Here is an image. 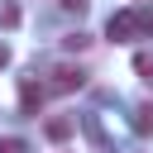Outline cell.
<instances>
[{"label": "cell", "mask_w": 153, "mask_h": 153, "mask_svg": "<svg viewBox=\"0 0 153 153\" xmlns=\"http://www.w3.org/2000/svg\"><path fill=\"white\" fill-rule=\"evenodd\" d=\"M81 86H86V72L72 67V62H57V67L48 72V91H57V96H72V91H81Z\"/></svg>", "instance_id": "obj_1"}, {"label": "cell", "mask_w": 153, "mask_h": 153, "mask_svg": "<svg viewBox=\"0 0 153 153\" xmlns=\"http://www.w3.org/2000/svg\"><path fill=\"white\" fill-rule=\"evenodd\" d=\"M43 96H48L43 81H33V76L19 81V110H24V115H38V110H43Z\"/></svg>", "instance_id": "obj_2"}, {"label": "cell", "mask_w": 153, "mask_h": 153, "mask_svg": "<svg viewBox=\"0 0 153 153\" xmlns=\"http://www.w3.org/2000/svg\"><path fill=\"white\" fill-rule=\"evenodd\" d=\"M105 33H110L115 43H120V38H134V33H139V19H134V10H120V14H110Z\"/></svg>", "instance_id": "obj_3"}, {"label": "cell", "mask_w": 153, "mask_h": 153, "mask_svg": "<svg viewBox=\"0 0 153 153\" xmlns=\"http://www.w3.org/2000/svg\"><path fill=\"white\" fill-rule=\"evenodd\" d=\"M72 129H76V124H72V120H67V115H53V120H48V124H43V134H48V139H53V143H67V139H72Z\"/></svg>", "instance_id": "obj_4"}, {"label": "cell", "mask_w": 153, "mask_h": 153, "mask_svg": "<svg viewBox=\"0 0 153 153\" xmlns=\"http://www.w3.org/2000/svg\"><path fill=\"white\" fill-rule=\"evenodd\" d=\"M134 134H153V100L134 105Z\"/></svg>", "instance_id": "obj_5"}, {"label": "cell", "mask_w": 153, "mask_h": 153, "mask_svg": "<svg viewBox=\"0 0 153 153\" xmlns=\"http://www.w3.org/2000/svg\"><path fill=\"white\" fill-rule=\"evenodd\" d=\"M0 24L5 29H19V0H0Z\"/></svg>", "instance_id": "obj_6"}, {"label": "cell", "mask_w": 153, "mask_h": 153, "mask_svg": "<svg viewBox=\"0 0 153 153\" xmlns=\"http://www.w3.org/2000/svg\"><path fill=\"white\" fill-rule=\"evenodd\" d=\"M0 153H29V139H19V134H0Z\"/></svg>", "instance_id": "obj_7"}, {"label": "cell", "mask_w": 153, "mask_h": 153, "mask_svg": "<svg viewBox=\"0 0 153 153\" xmlns=\"http://www.w3.org/2000/svg\"><path fill=\"white\" fill-rule=\"evenodd\" d=\"M134 72L139 76H153V53H134Z\"/></svg>", "instance_id": "obj_8"}, {"label": "cell", "mask_w": 153, "mask_h": 153, "mask_svg": "<svg viewBox=\"0 0 153 153\" xmlns=\"http://www.w3.org/2000/svg\"><path fill=\"white\" fill-rule=\"evenodd\" d=\"M134 19H139V33H153V5H143V10H134Z\"/></svg>", "instance_id": "obj_9"}, {"label": "cell", "mask_w": 153, "mask_h": 153, "mask_svg": "<svg viewBox=\"0 0 153 153\" xmlns=\"http://www.w3.org/2000/svg\"><path fill=\"white\" fill-rule=\"evenodd\" d=\"M86 43H91V38H86V33H67V38H62V48H67V53H81V48H86Z\"/></svg>", "instance_id": "obj_10"}, {"label": "cell", "mask_w": 153, "mask_h": 153, "mask_svg": "<svg viewBox=\"0 0 153 153\" xmlns=\"http://www.w3.org/2000/svg\"><path fill=\"white\" fill-rule=\"evenodd\" d=\"M86 5H91V0H57L62 14H86Z\"/></svg>", "instance_id": "obj_11"}, {"label": "cell", "mask_w": 153, "mask_h": 153, "mask_svg": "<svg viewBox=\"0 0 153 153\" xmlns=\"http://www.w3.org/2000/svg\"><path fill=\"white\" fill-rule=\"evenodd\" d=\"M5 67H10V48L0 43V72H5Z\"/></svg>", "instance_id": "obj_12"}]
</instances>
